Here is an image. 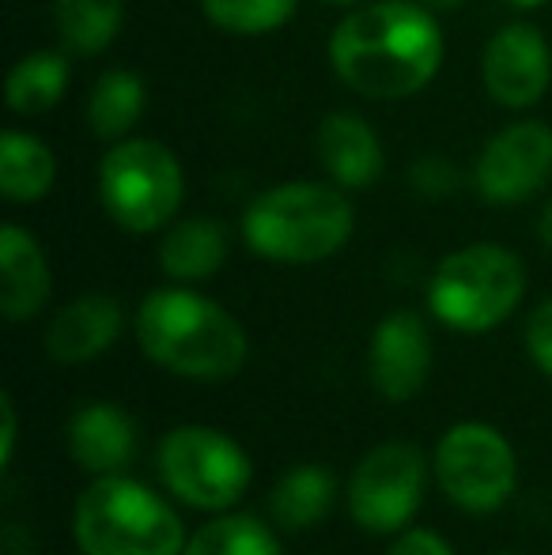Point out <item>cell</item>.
Here are the masks:
<instances>
[{"label":"cell","mask_w":552,"mask_h":555,"mask_svg":"<svg viewBox=\"0 0 552 555\" xmlns=\"http://www.w3.org/2000/svg\"><path fill=\"white\" fill-rule=\"evenodd\" d=\"M480 80L488 95L508 111H526L541 103L552 80V53L541 30L530 23H511L496 30L480 61Z\"/></svg>","instance_id":"cell-11"},{"label":"cell","mask_w":552,"mask_h":555,"mask_svg":"<svg viewBox=\"0 0 552 555\" xmlns=\"http://www.w3.org/2000/svg\"><path fill=\"white\" fill-rule=\"evenodd\" d=\"M348 197L322 182H284L266 190L243 216L246 246L277 264H314L352 238Z\"/></svg>","instance_id":"cell-3"},{"label":"cell","mask_w":552,"mask_h":555,"mask_svg":"<svg viewBox=\"0 0 552 555\" xmlns=\"http://www.w3.org/2000/svg\"><path fill=\"white\" fill-rule=\"evenodd\" d=\"M144 117V83L129 68H111L99 76L88 99L91 132L103 140H121Z\"/></svg>","instance_id":"cell-20"},{"label":"cell","mask_w":552,"mask_h":555,"mask_svg":"<svg viewBox=\"0 0 552 555\" xmlns=\"http://www.w3.org/2000/svg\"><path fill=\"white\" fill-rule=\"evenodd\" d=\"M103 208L118 227L133 234L159 231L182 208V167L159 140H118L99 167Z\"/></svg>","instance_id":"cell-6"},{"label":"cell","mask_w":552,"mask_h":555,"mask_svg":"<svg viewBox=\"0 0 552 555\" xmlns=\"http://www.w3.org/2000/svg\"><path fill=\"white\" fill-rule=\"evenodd\" d=\"M0 416H4V442H0V461H12V450H15V404L12 397H0Z\"/></svg>","instance_id":"cell-28"},{"label":"cell","mask_w":552,"mask_h":555,"mask_svg":"<svg viewBox=\"0 0 552 555\" xmlns=\"http://www.w3.org/2000/svg\"><path fill=\"white\" fill-rule=\"evenodd\" d=\"M508 4H515V8H538V4H545V0H508Z\"/></svg>","instance_id":"cell-32"},{"label":"cell","mask_w":552,"mask_h":555,"mask_svg":"<svg viewBox=\"0 0 552 555\" xmlns=\"http://www.w3.org/2000/svg\"><path fill=\"white\" fill-rule=\"evenodd\" d=\"M182 555H280L273 529L254 514H223L185 541Z\"/></svg>","instance_id":"cell-23"},{"label":"cell","mask_w":552,"mask_h":555,"mask_svg":"<svg viewBox=\"0 0 552 555\" xmlns=\"http://www.w3.org/2000/svg\"><path fill=\"white\" fill-rule=\"evenodd\" d=\"M413 178L420 182V190H424V193H447L450 185L458 182V175H454V170H450L442 159H424V163H416Z\"/></svg>","instance_id":"cell-27"},{"label":"cell","mask_w":552,"mask_h":555,"mask_svg":"<svg viewBox=\"0 0 552 555\" xmlns=\"http://www.w3.org/2000/svg\"><path fill=\"white\" fill-rule=\"evenodd\" d=\"M424 495V457L409 442H383L356 465L348 511L371 533H394L416 514Z\"/></svg>","instance_id":"cell-9"},{"label":"cell","mask_w":552,"mask_h":555,"mask_svg":"<svg viewBox=\"0 0 552 555\" xmlns=\"http://www.w3.org/2000/svg\"><path fill=\"white\" fill-rule=\"evenodd\" d=\"M318 159L345 190H368L383 178V144L360 114H330L318 125Z\"/></svg>","instance_id":"cell-14"},{"label":"cell","mask_w":552,"mask_h":555,"mask_svg":"<svg viewBox=\"0 0 552 555\" xmlns=\"http://www.w3.org/2000/svg\"><path fill=\"white\" fill-rule=\"evenodd\" d=\"M420 4H427V8H442V12H447V8H462L465 0H420Z\"/></svg>","instance_id":"cell-30"},{"label":"cell","mask_w":552,"mask_h":555,"mask_svg":"<svg viewBox=\"0 0 552 555\" xmlns=\"http://www.w3.org/2000/svg\"><path fill=\"white\" fill-rule=\"evenodd\" d=\"M526 292V269L511 249L477 242L442 257L427 284V307L458 333H488L503 325Z\"/></svg>","instance_id":"cell-5"},{"label":"cell","mask_w":552,"mask_h":555,"mask_svg":"<svg viewBox=\"0 0 552 555\" xmlns=\"http://www.w3.org/2000/svg\"><path fill=\"white\" fill-rule=\"evenodd\" d=\"M386 555H454V548L439 533H432V529H406Z\"/></svg>","instance_id":"cell-26"},{"label":"cell","mask_w":552,"mask_h":555,"mask_svg":"<svg viewBox=\"0 0 552 555\" xmlns=\"http://www.w3.org/2000/svg\"><path fill=\"white\" fill-rule=\"evenodd\" d=\"M496 555H518V552H496Z\"/></svg>","instance_id":"cell-33"},{"label":"cell","mask_w":552,"mask_h":555,"mask_svg":"<svg viewBox=\"0 0 552 555\" xmlns=\"http://www.w3.org/2000/svg\"><path fill=\"white\" fill-rule=\"evenodd\" d=\"M435 476L462 511L492 514L515 491V450L496 427L458 424L439 439Z\"/></svg>","instance_id":"cell-8"},{"label":"cell","mask_w":552,"mask_h":555,"mask_svg":"<svg viewBox=\"0 0 552 555\" xmlns=\"http://www.w3.org/2000/svg\"><path fill=\"white\" fill-rule=\"evenodd\" d=\"M337 480L325 465H295L269 491V511L280 529H307L330 514Z\"/></svg>","instance_id":"cell-18"},{"label":"cell","mask_w":552,"mask_h":555,"mask_svg":"<svg viewBox=\"0 0 552 555\" xmlns=\"http://www.w3.org/2000/svg\"><path fill=\"white\" fill-rule=\"evenodd\" d=\"M541 238H545V246L552 249V201H549V208H545V216H541Z\"/></svg>","instance_id":"cell-29"},{"label":"cell","mask_w":552,"mask_h":555,"mask_svg":"<svg viewBox=\"0 0 552 555\" xmlns=\"http://www.w3.org/2000/svg\"><path fill=\"white\" fill-rule=\"evenodd\" d=\"M170 495L197 511H228L251 488V457L213 427H175L155 453Z\"/></svg>","instance_id":"cell-7"},{"label":"cell","mask_w":552,"mask_h":555,"mask_svg":"<svg viewBox=\"0 0 552 555\" xmlns=\"http://www.w3.org/2000/svg\"><path fill=\"white\" fill-rule=\"evenodd\" d=\"M526 351L552 378V299L534 310L530 325H526Z\"/></svg>","instance_id":"cell-25"},{"label":"cell","mask_w":552,"mask_h":555,"mask_svg":"<svg viewBox=\"0 0 552 555\" xmlns=\"http://www.w3.org/2000/svg\"><path fill=\"white\" fill-rule=\"evenodd\" d=\"M73 533L84 555H182V518L129 476H95L76 499Z\"/></svg>","instance_id":"cell-4"},{"label":"cell","mask_w":552,"mask_h":555,"mask_svg":"<svg viewBox=\"0 0 552 555\" xmlns=\"http://www.w3.org/2000/svg\"><path fill=\"white\" fill-rule=\"evenodd\" d=\"M333 73L368 99H409L442 65V35L432 8L378 0L352 12L330 38Z\"/></svg>","instance_id":"cell-1"},{"label":"cell","mask_w":552,"mask_h":555,"mask_svg":"<svg viewBox=\"0 0 552 555\" xmlns=\"http://www.w3.org/2000/svg\"><path fill=\"white\" fill-rule=\"evenodd\" d=\"M318 4H330V8H352V4H360V0H318Z\"/></svg>","instance_id":"cell-31"},{"label":"cell","mask_w":552,"mask_h":555,"mask_svg":"<svg viewBox=\"0 0 552 555\" xmlns=\"http://www.w3.org/2000/svg\"><path fill=\"white\" fill-rule=\"evenodd\" d=\"M552 175V129L541 121H518L496 132L477 159V190L492 205L526 201Z\"/></svg>","instance_id":"cell-10"},{"label":"cell","mask_w":552,"mask_h":555,"mask_svg":"<svg viewBox=\"0 0 552 555\" xmlns=\"http://www.w3.org/2000/svg\"><path fill=\"white\" fill-rule=\"evenodd\" d=\"M0 272H4L0 310H4L8 322L35 318L50 299V264H46V254L35 242V234H27L15 223L0 231Z\"/></svg>","instance_id":"cell-16"},{"label":"cell","mask_w":552,"mask_h":555,"mask_svg":"<svg viewBox=\"0 0 552 555\" xmlns=\"http://www.w3.org/2000/svg\"><path fill=\"white\" fill-rule=\"evenodd\" d=\"M371 386L386 401H409L424 389L432 371V336L413 310H394L378 322L368 351Z\"/></svg>","instance_id":"cell-12"},{"label":"cell","mask_w":552,"mask_h":555,"mask_svg":"<svg viewBox=\"0 0 552 555\" xmlns=\"http://www.w3.org/2000/svg\"><path fill=\"white\" fill-rule=\"evenodd\" d=\"M137 340L152 363L182 378H231L246 363V330L220 307L185 287L152 292L137 310Z\"/></svg>","instance_id":"cell-2"},{"label":"cell","mask_w":552,"mask_h":555,"mask_svg":"<svg viewBox=\"0 0 552 555\" xmlns=\"http://www.w3.org/2000/svg\"><path fill=\"white\" fill-rule=\"evenodd\" d=\"M201 8L231 35H269L292 20L299 0H201Z\"/></svg>","instance_id":"cell-24"},{"label":"cell","mask_w":552,"mask_h":555,"mask_svg":"<svg viewBox=\"0 0 552 555\" xmlns=\"http://www.w3.org/2000/svg\"><path fill=\"white\" fill-rule=\"evenodd\" d=\"M53 178H57V159L50 147L30 132L8 129L0 140V193L15 205H30L53 190Z\"/></svg>","instance_id":"cell-19"},{"label":"cell","mask_w":552,"mask_h":555,"mask_svg":"<svg viewBox=\"0 0 552 555\" xmlns=\"http://www.w3.org/2000/svg\"><path fill=\"white\" fill-rule=\"evenodd\" d=\"M223 261H228V231H223V223L201 220V216L175 223L159 246L163 272L178 284L208 280L213 272L223 269Z\"/></svg>","instance_id":"cell-17"},{"label":"cell","mask_w":552,"mask_h":555,"mask_svg":"<svg viewBox=\"0 0 552 555\" xmlns=\"http://www.w3.org/2000/svg\"><path fill=\"white\" fill-rule=\"evenodd\" d=\"M68 450L88 473H121L137 457V424L118 404H84L68 424Z\"/></svg>","instance_id":"cell-15"},{"label":"cell","mask_w":552,"mask_h":555,"mask_svg":"<svg viewBox=\"0 0 552 555\" xmlns=\"http://www.w3.org/2000/svg\"><path fill=\"white\" fill-rule=\"evenodd\" d=\"M121 333V302L114 295L88 292L73 299L46 330V351L57 363L99 359Z\"/></svg>","instance_id":"cell-13"},{"label":"cell","mask_w":552,"mask_h":555,"mask_svg":"<svg viewBox=\"0 0 552 555\" xmlns=\"http://www.w3.org/2000/svg\"><path fill=\"white\" fill-rule=\"evenodd\" d=\"M126 0H53V20L65 46L80 57L103 53L121 27Z\"/></svg>","instance_id":"cell-22"},{"label":"cell","mask_w":552,"mask_h":555,"mask_svg":"<svg viewBox=\"0 0 552 555\" xmlns=\"http://www.w3.org/2000/svg\"><path fill=\"white\" fill-rule=\"evenodd\" d=\"M68 88V61L61 53H27L8 76V111L20 117L46 114Z\"/></svg>","instance_id":"cell-21"}]
</instances>
